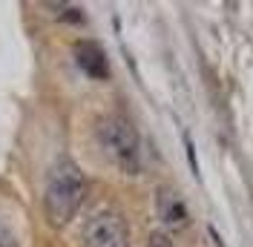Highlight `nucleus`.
Masks as SVG:
<instances>
[{
	"mask_svg": "<svg viewBox=\"0 0 253 247\" xmlns=\"http://www.w3.org/2000/svg\"><path fill=\"white\" fill-rule=\"evenodd\" d=\"M95 141L101 153L107 155L115 167L126 175H135L141 170V138L135 126L124 115H104L95 126Z\"/></svg>",
	"mask_w": 253,
	"mask_h": 247,
	"instance_id": "f03ea898",
	"label": "nucleus"
},
{
	"mask_svg": "<svg viewBox=\"0 0 253 247\" xmlns=\"http://www.w3.org/2000/svg\"><path fill=\"white\" fill-rule=\"evenodd\" d=\"M75 58H78L81 69L89 78H95V81H104V78L110 75V63H107L104 49L98 46V43H92V41H81L78 46H75Z\"/></svg>",
	"mask_w": 253,
	"mask_h": 247,
	"instance_id": "39448f33",
	"label": "nucleus"
},
{
	"mask_svg": "<svg viewBox=\"0 0 253 247\" xmlns=\"http://www.w3.org/2000/svg\"><path fill=\"white\" fill-rule=\"evenodd\" d=\"M156 216L164 224V230H187L190 227V207L184 196L170 184H161L156 190Z\"/></svg>",
	"mask_w": 253,
	"mask_h": 247,
	"instance_id": "20e7f679",
	"label": "nucleus"
},
{
	"mask_svg": "<svg viewBox=\"0 0 253 247\" xmlns=\"http://www.w3.org/2000/svg\"><path fill=\"white\" fill-rule=\"evenodd\" d=\"M84 247H129V227L118 210H98L84 224Z\"/></svg>",
	"mask_w": 253,
	"mask_h": 247,
	"instance_id": "7ed1b4c3",
	"label": "nucleus"
},
{
	"mask_svg": "<svg viewBox=\"0 0 253 247\" xmlns=\"http://www.w3.org/2000/svg\"><path fill=\"white\" fill-rule=\"evenodd\" d=\"M147 247H175L173 242H170V236H167V233H153V236H150V245Z\"/></svg>",
	"mask_w": 253,
	"mask_h": 247,
	"instance_id": "0eeeda50",
	"label": "nucleus"
},
{
	"mask_svg": "<svg viewBox=\"0 0 253 247\" xmlns=\"http://www.w3.org/2000/svg\"><path fill=\"white\" fill-rule=\"evenodd\" d=\"M0 247H20L17 233L12 230L9 224H3V221H0Z\"/></svg>",
	"mask_w": 253,
	"mask_h": 247,
	"instance_id": "423d86ee",
	"label": "nucleus"
},
{
	"mask_svg": "<svg viewBox=\"0 0 253 247\" xmlns=\"http://www.w3.org/2000/svg\"><path fill=\"white\" fill-rule=\"evenodd\" d=\"M84 196H86V178H84L81 167L69 155L55 158V164L49 167V175H46V187H43L46 221L52 227L69 224V218L78 213Z\"/></svg>",
	"mask_w": 253,
	"mask_h": 247,
	"instance_id": "f257e3e1",
	"label": "nucleus"
}]
</instances>
